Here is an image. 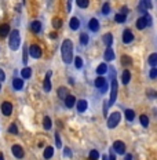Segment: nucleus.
Returning a JSON list of instances; mask_svg holds the SVG:
<instances>
[{"label":"nucleus","instance_id":"obj_1","mask_svg":"<svg viewBox=\"0 0 157 160\" xmlns=\"http://www.w3.org/2000/svg\"><path fill=\"white\" fill-rule=\"evenodd\" d=\"M61 54H62V60L65 64H70L73 60V43L72 40L65 39L62 41V47H61Z\"/></svg>","mask_w":157,"mask_h":160},{"label":"nucleus","instance_id":"obj_2","mask_svg":"<svg viewBox=\"0 0 157 160\" xmlns=\"http://www.w3.org/2000/svg\"><path fill=\"white\" fill-rule=\"evenodd\" d=\"M8 44H10V48H11V50H18V47H20L21 37H20V32H18L17 29H14L11 32V35H10Z\"/></svg>","mask_w":157,"mask_h":160},{"label":"nucleus","instance_id":"obj_3","mask_svg":"<svg viewBox=\"0 0 157 160\" xmlns=\"http://www.w3.org/2000/svg\"><path fill=\"white\" fill-rule=\"evenodd\" d=\"M117 98V81L114 77V71L112 73V91H110V100H109V105H113L116 102Z\"/></svg>","mask_w":157,"mask_h":160},{"label":"nucleus","instance_id":"obj_4","mask_svg":"<svg viewBox=\"0 0 157 160\" xmlns=\"http://www.w3.org/2000/svg\"><path fill=\"white\" fill-rule=\"evenodd\" d=\"M120 119H121L120 112H113L112 115L108 117V127L109 128H114L117 124L120 123Z\"/></svg>","mask_w":157,"mask_h":160},{"label":"nucleus","instance_id":"obj_5","mask_svg":"<svg viewBox=\"0 0 157 160\" xmlns=\"http://www.w3.org/2000/svg\"><path fill=\"white\" fill-rule=\"evenodd\" d=\"M113 151L119 155H124L125 152V144L123 141H116V142H113Z\"/></svg>","mask_w":157,"mask_h":160},{"label":"nucleus","instance_id":"obj_6","mask_svg":"<svg viewBox=\"0 0 157 160\" xmlns=\"http://www.w3.org/2000/svg\"><path fill=\"white\" fill-rule=\"evenodd\" d=\"M29 54L32 58H40L41 57V48L37 46V44H32L30 47H29Z\"/></svg>","mask_w":157,"mask_h":160},{"label":"nucleus","instance_id":"obj_7","mask_svg":"<svg viewBox=\"0 0 157 160\" xmlns=\"http://www.w3.org/2000/svg\"><path fill=\"white\" fill-rule=\"evenodd\" d=\"M11 152L14 155V157H17V159H22L24 157V149H22L21 145H12Z\"/></svg>","mask_w":157,"mask_h":160},{"label":"nucleus","instance_id":"obj_8","mask_svg":"<svg viewBox=\"0 0 157 160\" xmlns=\"http://www.w3.org/2000/svg\"><path fill=\"white\" fill-rule=\"evenodd\" d=\"M1 113H3L4 116H10V115H11L12 113V104L11 102L6 101V102L1 104Z\"/></svg>","mask_w":157,"mask_h":160},{"label":"nucleus","instance_id":"obj_9","mask_svg":"<svg viewBox=\"0 0 157 160\" xmlns=\"http://www.w3.org/2000/svg\"><path fill=\"white\" fill-rule=\"evenodd\" d=\"M149 18L148 17H141V18H138L137 21V28L138 29H145L148 25H149Z\"/></svg>","mask_w":157,"mask_h":160},{"label":"nucleus","instance_id":"obj_10","mask_svg":"<svg viewBox=\"0 0 157 160\" xmlns=\"http://www.w3.org/2000/svg\"><path fill=\"white\" fill-rule=\"evenodd\" d=\"M132 40H134V35H132V32H131L130 29H125L124 33H123V41H124L125 44H128V43H131Z\"/></svg>","mask_w":157,"mask_h":160},{"label":"nucleus","instance_id":"obj_11","mask_svg":"<svg viewBox=\"0 0 157 160\" xmlns=\"http://www.w3.org/2000/svg\"><path fill=\"white\" fill-rule=\"evenodd\" d=\"M88 28H90V31H93V32H98V29H99V22H98V20H95V18L90 20Z\"/></svg>","mask_w":157,"mask_h":160},{"label":"nucleus","instance_id":"obj_12","mask_svg":"<svg viewBox=\"0 0 157 160\" xmlns=\"http://www.w3.org/2000/svg\"><path fill=\"white\" fill-rule=\"evenodd\" d=\"M50 76H51V72L47 73V76L44 79V83H43V88H44L46 92H48L51 90V80H50Z\"/></svg>","mask_w":157,"mask_h":160},{"label":"nucleus","instance_id":"obj_13","mask_svg":"<svg viewBox=\"0 0 157 160\" xmlns=\"http://www.w3.org/2000/svg\"><path fill=\"white\" fill-rule=\"evenodd\" d=\"M87 101L85 100H80L79 102H77V112L79 113H81V112H85L87 111Z\"/></svg>","mask_w":157,"mask_h":160},{"label":"nucleus","instance_id":"obj_14","mask_svg":"<svg viewBox=\"0 0 157 160\" xmlns=\"http://www.w3.org/2000/svg\"><path fill=\"white\" fill-rule=\"evenodd\" d=\"M76 104V98L73 95H68L65 98V105H66V108H73Z\"/></svg>","mask_w":157,"mask_h":160},{"label":"nucleus","instance_id":"obj_15","mask_svg":"<svg viewBox=\"0 0 157 160\" xmlns=\"http://www.w3.org/2000/svg\"><path fill=\"white\" fill-rule=\"evenodd\" d=\"M12 87L15 88V90H21V88L24 87V80L20 79V77L12 79Z\"/></svg>","mask_w":157,"mask_h":160},{"label":"nucleus","instance_id":"obj_16","mask_svg":"<svg viewBox=\"0 0 157 160\" xmlns=\"http://www.w3.org/2000/svg\"><path fill=\"white\" fill-rule=\"evenodd\" d=\"M105 60L106 61H113L114 60V51H113V48L108 47L106 48V51H105Z\"/></svg>","mask_w":157,"mask_h":160},{"label":"nucleus","instance_id":"obj_17","mask_svg":"<svg viewBox=\"0 0 157 160\" xmlns=\"http://www.w3.org/2000/svg\"><path fill=\"white\" fill-rule=\"evenodd\" d=\"M130 80H131V73H130V71H124V72L121 73V83L128 84Z\"/></svg>","mask_w":157,"mask_h":160},{"label":"nucleus","instance_id":"obj_18","mask_svg":"<svg viewBox=\"0 0 157 160\" xmlns=\"http://www.w3.org/2000/svg\"><path fill=\"white\" fill-rule=\"evenodd\" d=\"M30 29H32V32L35 33H39L41 31V24L40 21H33L32 24H30Z\"/></svg>","mask_w":157,"mask_h":160},{"label":"nucleus","instance_id":"obj_19","mask_svg":"<svg viewBox=\"0 0 157 160\" xmlns=\"http://www.w3.org/2000/svg\"><path fill=\"white\" fill-rule=\"evenodd\" d=\"M69 95V91L66 87H59L58 88V97H59L61 100H65L66 97Z\"/></svg>","mask_w":157,"mask_h":160},{"label":"nucleus","instance_id":"obj_20","mask_svg":"<svg viewBox=\"0 0 157 160\" xmlns=\"http://www.w3.org/2000/svg\"><path fill=\"white\" fill-rule=\"evenodd\" d=\"M8 33H10V26H8V25H6V24L0 25V36L6 37Z\"/></svg>","mask_w":157,"mask_h":160},{"label":"nucleus","instance_id":"obj_21","mask_svg":"<svg viewBox=\"0 0 157 160\" xmlns=\"http://www.w3.org/2000/svg\"><path fill=\"white\" fill-rule=\"evenodd\" d=\"M103 43L106 47H110L113 43V36H112V33H106L103 36Z\"/></svg>","mask_w":157,"mask_h":160},{"label":"nucleus","instance_id":"obj_22","mask_svg":"<svg viewBox=\"0 0 157 160\" xmlns=\"http://www.w3.org/2000/svg\"><path fill=\"white\" fill-rule=\"evenodd\" d=\"M69 25H70V28H72L73 31H76V29H79V26H80V21H79V18L73 17L72 20H70V22H69Z\"/></svg>","mask_w":157,"mask_h":160},{"label":"nucleus","instance_id":"obj_23","mask_svg":"<svg viewBox=\"0 0 157 160\" xmlns=\"http://www.w3.org/2000/svg\"><path fill=\"white\" fill-rule=\"evenodd\" d=\"M105 84H106V79H105L103 76H99V77H97V79H95V87L102 88Z\"/></svg>","mask_w":157,"mask_h":160},{"label":"nucleus","instance_id":"obj_24","mask_svg":"<svg viewBox=\"0 0 157 160\" xmlns=\"http://www.w3.org/2000/svg\"><path fill=\"white\" fill-rule=\"evenodd\" d=\"M108 72V65L106 64H99L97 68V73L101 76V75H105V73Z\"/></svg>","mask_w":157,"mask_h":160},{"label":"nucleus","instance_id":"obj_25","mask_svg":"<svg viewBox=\"0 0 157 160\" xmlns=\"http://www.w3.org/2000/svg\"><path fill=\"white\" fill-rule=\"evenodd\" d=\"M21 76L24 77V79H29V77L32 76V69L30 68H25L21 71Z\"/></svg>","mask_w":157,"mask_h":160},{"label":"nucleus","instance_id":"obj_26","mask_svg":"<svg viewBox=\"0 0 157 160\" xmlns=\"http://www.w3.org/2000/svg\"><path fill=\"white\" fill-rule=\"evenodd\" d=\"M43 127H44V130H51L52 123H51V119H50L48 116H46L44 120H43Z\"/></svg>","mask_w":157,"mask_h":160},{"label":"nucleus","instance_id":"obj_27","mask_svg":"<svg viewBox=\"0 0 157 160\" xmlns=\"http://www.w3.org/2000/svg\"><path fill=\"white\" fill-rule=\"evenodd\" d=\"M52 155H54V149H52V146H47V148L44 149V159H51Z\"/></svg>","mask_w":157,"mask_h":160},{"label":"nucleus","instance_id":"obj_28","mask_svg":"<svg viewBox=\"0 0 157 160\" xmlns=\"http://www.w3.org/2000/svg\"><path fill=\"white\" fill-rule=\"evenodd\" d=\"M121 64L124 65V66H130V65L132 64V60H131V57L123 55V57H121Z\"/></svg>","mask_w":157,"mask_h":160},{"label":"nucleus","instance_id":"obj_29","mask_svg":"<svg viewBox=\"0 0 157 160\" xmlns=\"http://www.w3.org/2000/svg\"><path fill=\"white\" fill-rule=\"evenodd\" d=\"M125 117H127L128 121H132V120L135 119V112H134L132 109H127V111H125Z\"/></svg>","mask_w":157,"mask_h":160},{"label":"nucleus","instance_id":"obj_30","mask_svg":"<svg viewBox=\"0 0 157 160\" xmlns=\"http://www.w3.org/2000/svg\"><path fill=\"white\" fill-rule=\"evenodd\" d=\"M125 20H127V15H125V14H123V12H120V14H116V17H114V21H116V22H119V24H121V22H125Z\"/></svg>","mask_w":157,"mask_h":160},{"label":"nucleus","instance_id":"obj_31","mask_svg":"<svg viewBox=\"0 0 157 160\" xmlns=\"http://www.w3.org/2000/svg\"><path fill=\"white\" fill-rule=\"evenodd\" d=\"M52 26H54V28L55 29H59L61 26H62V20H61V18H52Z\"/></svg>","mask_w":157,"mask_h":160},{"label":"nucleus","instance_id":"obj_32","mask_svg":"<svg viewBox=\"0 0 157 160\" xmlns=\"http://www.w3.org/2000/svg\"><path fill=\"white\" fill-rule=\"evenodd\" d=\"M149 64L152 65V68L157 65V54H156V52H154V54H152V55L149 57Z\"/></svg>","mask_w":157,"mask_h":160},{"label":"nucleus","instance_id":"obj_33","mask_svg":"<svg viewBox=\"0 0 157 160\" xmlns=\"http://www.w3.org/2000/svg\"><path fill=\"white\" fill-rule=\"evenodd\" d=\"M76 3H77V6L79 7H81V8H87L88 7V0H76Z\"/></svg>","mask_w":157,"mask_h":160},{"label":"nucleus","instance_id":"obj_34","mask_svg":"<svg viewBox=\"0 0 157 160\" xmlns=\"http://www.w3.org/2000/svg\"><path fill=\"white\" fill-rule=\"evenodd\" d=\"M139 120H141V124L143 126V127H148V126H149V117H148V116L142 115V116L139 117Z\"/></svg>","mask_w":157,"mask_h":160},{"label":"nucleus","instance_id":"obj_35","mask_svg":"<svg viewBox=\"0 0 157 160\" xmlns=\"http://www.w3.org/2000/svg\"><path fill=\"white\" fill-rule=\"evenodd\" d=\"M98 157H99V153H98V151H91V152H90L88 160H98Z\"/></svg>","mask_w":157,"mask_h":160},{"label":"nucleus","instance_id":"obj_36","mask_svg":"<svg viewBox=\"0 0 157 160\" xmlns=\"http://www.w3.org/2000/svg\"><path fill=\"white\" fill-rule=\"evenodd\" d=\"M75 65H76L77 69H80L83 66V60H81V57H75Z\"/></svg>","mask_w":157,"mask_h":160},{"label":"nucleus","instance_id":"obj_37","mask_svg":"<svg viewBox=\"0 0 157 160\" xmlns=\"http://www.w3.org/2000/svg\"><path fill=\"white\" fill-rule=\"evenodd\" d=\"M80 43L83 44V46H85V44L88 43V36H87V33H81L80 35Z\"/></svg>","mask_w":157,"mask_h":160},{"label":"nucleus","instance_id":"obj_38","mask_svg":"<svg viewBox=\"0 0 157 160\" xmlns=\"http://www.w3.org/2000/svg\"><path fill=\"white\" fill-rule=\"evenodd\" d=\"M8 131L11 132V134H18V127H17V124L12 123L10 127H8Z\"/></svg>","mask_w":157,"mask_h":160},{"label":"nucleus","instance_id":"obj_39","mask_svg":"<svg viewBox=\"0 0 157 160\" xmlns=\"http://www.w3.org/2000/svg\"><path fill=\"white\" fill-rule=\"evenodd\" d=\"M110 12V6H109V3H105L103 4V7H102V14H109Z\"/></svg>","mask_w":157,"mask_h":160},{"label":"nucleus","instance_id":"obj_40","mask_svg":"<svg viewBox=\"0 0 157 160\" xmlns=\"http://www.w3.org/2000/svg\"><path fill=\"white\" fill-rule=\"evenodd\" d=\"M156 77H157V68L153 66L152 71H150V79H156Z\"/></svg>","mask_w":157,"mask_h":160},{"label":"nucleus","instance_id":"obj_41","mask_svg":"<svg viewBox=\"0 0 157 160\" xmlns=\"http://www.w3.org/2000/svg\"><path fill=\"white\" fill-rule=\"evenodd\" d=\"M142 6L148 10V8L152 7V3H150V0H143V1H142Z\"/></svg>","mask_w":157,"mask_h":160},{"label":"nucleus","instance_id":"obj_42","mask_svg":"<svg viewBox=\"0 0 157 160\" xmlns=\"http://www.w3.org/2000/svg\"><path fill=\"white\" fill-rule=\"evenodd\" d=\"M55 144H56V146H58V148H61V146H62V144H61L59 134H58V132H56V134H55Z\"/></svg>","mask_w":157,"mask_h":160},{"label":"nucleus","instance_id":"obj_43","mask_svg":"<svg viewBox=\"0 0 157 160\" xmlns=\"http://www.w3.org/2000/svg\"><path fill=\"white\" fill-rule=\"evenodd\" d=\"M22 62H24V64L28 62V51H26V50H24V58H22Z\"/></svg>","mask_w":157,"mask_h":160},{"label":"nucleus","instance_id":"obj_44","mask_svg":"<svg viewBox=\"0 0 157 160\" xmlns=\"http://www.w3.org/2000/svg\"><path fill=\"white\" fill-rule=\"evenodd\" d=\"M4 80H6V75H4L3 69H0V83H1V81H4Z\"/></svg>","mask_w":157,"mask_h":160},{"label":"nucleus","instance_id":"obj_45","mask_svg":"<svg viewBox=\"0 0 157 160\" xmlns=\"http://www.w3.org/2000/svg\"><path fill=\"white\" fill-rule=\"evenodd\" d=\"M109 160H116V155L113 153V149L110 151V153H109Z\"/></svg>","mask_w":157,"mask_h":160},{"label":"nucleus","instance_id":"obj_46","mask_svg":"<svg viewBox=\"0 0 157 160\" xmlns=\"http://www.w3.org/2000/svg\"><path fill=\"white\" fill-rule=\"evenodd\" d=\"M65 156H68V157H70V156H72V152H70V149L65 148Z\"/></svg>","mask_w":157,"mask_h":160},{"label":"nucleus","instance_id":"obj_47","mask_svg":"<svg viewBox=\"0 0 157 160\" xmlns=\"http://www.w3.org/2000/svg\"><path fill=\"white\" fill-rule=\"evenodd\" d=\"M124 160H132V155H130V153H127L124 157Z\"/></svg>","mask_w":157,"mask_h":160},{"label":"nucleus","instance_id":"obj_48","mask_svg":"<svg viewBox=\"0 0 157 160\" xmlns=\"http://www.w3.org/2000/svg\"><path fill=\"white\" fill-rule=\"evenodd\" d=\"M70 10H72V1L69 0L68 1V11H70Z\"/></svg>","mask_w":157,"mask_h":160},{"label":"nucleus","instance_id":"obj_49","mask_svg":"<svg viewBox=\"0 0 157 160\" xmlns=\"http://www.w3.org/2000/svg\"><path fill=\"white\" fill-rule=\"evenodd\" d=\"M50 37H51V39H55V37H56V33H54V32L50 33Z\"/></svg>","mask_w":157,"mask_h":160},{"label":"nucleus","instance_id":"obj_50","mask_svg":"<svg viewBox=\"0 0 157 160\" xmlns=\"http://www.w3.org/2000/svg\"><path fill=\"white\" fill-rule=\"evenodd\" d=\"M0 160H4V156L1 155V153H0Z\"/></svg>","mask_w":157,"mask_h":160},{"label":"nucleus","instance_id":"obj_51","mask_svg":"<svg viewBox=\"0 0 157 160\" xmlns=\"http://www.w3.org/2000/svg\"><path fill=\"white\" fill-rule=\"evenodd\" d=\"M103 157V160H108V156H102Z\"/></svg>","mask_w":157,"mask_h":160},{"label":"nucleus","instance_id":"obj_52","mask_svg":"<svg viewBox=\"0 0 157 160\" xmlns=\"http://www.w3.org/2000/svg\"><path fill=\"white\" fill-rule=\"evenodd\" d=\"M0 90H1V84H0Z\"/></svg>","mask_w":157,"mask_h":160}]
</instances>
